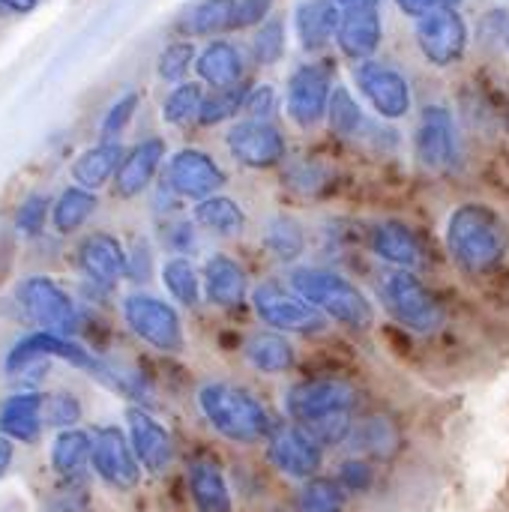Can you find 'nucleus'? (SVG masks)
I'll use <instances>...</instances> for the list:
<instances>
[{"label": "nucleus", "instance_id": "1", "mask_svg": "<svg viewBox=\"0 0 509 512\" xmlns=\"http://www.w3.org/2000/svg\"><path fill=\"white\" fill-rule=\"evenodd\" d=\"M447 252L456 261V267H462L465 273L483 276L489 270H495L509 249V234L504 219L480 201H468L459 204L450 219H447Z\"/></svg>", "mask_w": 509, "mask_h": 512}, {"label": "nucleus", "instance_id": "2", "mask_svg": "<svg viewBox=\"0 0 509 512\" xmlns=\"http://www.w3.org/2000/svg\"><path fill=\"white\" fill-rule=\"evenodd\" d=\"M198 408L210 429L231 444H255L273 435V414L267 405L240 384L207 381L198 387Z\"/></svg>", "mask_w": 509, "mask_h": 512}, {"label": "nucleus", "instance_id": "3", "mask_svg": "<svg viewBox=\"0 0 509 512\" xmlns=\"http://www.w3.org/2000/svg\"><path fill=\"white\" fill-rule=\"evenodd\" d=\"M291 288L315 306L330 321L351 327V330H369L375 321V309L369 297L342 273L324 270V267H294L288 276Z\"/></svg>", "mask_w": 509, "mask_h": 512}, {"label": "nucleus", "instance_id": "4", "mask_svg": "<svg viewBox=\"0 0 509 512\" xmlns=\"http://www.w3.org/2000/svg\"><path fill=\"white\" fill-rule=\"evenodd\" d=\"M384 309L411 333L432 336L444 324V309L438 297L426 288V282L414 270H393L378 285Z\"/></svg>", "mask_w": 509, "mask_h": 512}, {"label": "nucleus", "instance_id": "5", "mask_svg": "<svg viewBox=\"0 0 509 512\" xmlns=\"http://www.w3.org/2000/svg\"><path fill=\"white\" fill-rule=\"evenodd\" d=\"M123 321L132 336H138L144 345L162 354H180L186 345L183 321L174 303L147 294V291H132L123 300Z\"/></svg>", "mask_w": 509, "mask_h": 512}, {"label": "nucleus", "instance_id": "6", "mask_svg": "<svg viewBox=\"0 0 509 512\" xmlns=\"http://www.w3.org/2000/svg\"><path fill=\"white\" fill-rule=\"evenodd\" d=\"M357 411V390L339 378H312L300 381L285 393V414L294 426L312 429L333 417Z\"/></svg>", "mask_w": 509, "mask_h": 512}, {"label": "nucleus", "instance_id": "7", "mask_svg": "<svg viewBox=\"0 0 509 512\" xmlns=\"http://www.w3.org/2000/svg\"><path fill=\"white\" fill-rule=\"evenodd\" d=\"M15 300H18L24 318L36 324V330H48V333L72 339L81 327L75 300L51 276H27L18 285Z\"/></svg>", "mask_w": 509, "mask_h": 512}, {"label": "nucleus", "instance_id": "8", "mask_svg": "<svg viewBox=\"0 0 509 512\" xmlns=\"http://www.w3.org/2000/svg\"><path fill=\"white\" fill-rule=\"evenodd\" d=\"M48 360H63L81 372H87L90 378L99 375L102 369V357L90 354L84 345H78L75 339L69 336H57V333H48V330H36L24 339H18L9 354H6V375H24L27 369H36V366H45Z\"/></svg>", "mask_w": 509, "mask_h": 512}, {"label": "nucleus", "instance_id": "9", "mask_svg": "<svg viewBox=\"0 0 509 512\" xmlns=\"http://www.w3.org/2000/svg\"><path fill=\"white\" fill-rule=\"evenodd\" d=\"M351 75L363 99L375 108V114L384 123H396L411 114L414 108L411 81L396 66L381 63V60H363V63H354Z\"/></svg>", "mask_w": 509, "mask_h": 512}, {"label": "nucleus", "instance_id": "10", "mask_svg": "<svg viewBox=\"0 0 509 512\" xmlns=\"http://www.w3.org/2000/svg\"><path fill=\"white\" fill-rule=\"evenodd\" d=\"M414 39L426 63L447 69L465 60L471 45V30L459 9H438L414 21Z\"/></svg>", "mask_w": 509, "mask_h": 512}, {"label": "nucleus", "instance_id": "11", "mask_svg": "<svg viewBox=\"0 0 509 512\" xmlns=\"http://www.w3.org/2000/svg\"><path fill=\"white\" fill-rule=\"evenodd\" d=\"M333 87V69L327 63L297 66L285 84V111L291 123L300 129H315L318 123H324Z\"/></svg>", "mask_w": 509, "mask_h": 512}, {"label": "nucleus", "instance_id": "12", "mask_svg": "<svg viewBox=\"0 0 509 512\" xmlns=\"http://www.w3.org/2000/svg\"><path fill=\"white\" fill-rule=\"evenodd\" d=\"M225 147L237 165L252 171L279 168L288 156V141L273 120H237L225 132Z\"/></svg>", "mask_w": 509, "mask_h": 512}, {"label": "nucleus", "instance_id": "13", "mask_svg": "<svg viewBox=\"0 0 509 512\" xmlns=\"http://www.w3.org/2000/svg\"><path fill=\"white\" fill-rule=\"evenodd\" d=\"M252 309L270 330L279 333H315L324 327V315L309 306L294 288H285L279 282H261L252 291Z\"/></svg>", "mask_w": 509, "mask_h": 512}, {"label": "nucleus", "instance_id": "14", "mask_svg": "<svg viewBox=\"0 0 509 512\" xmlns=\"http://www.w3.org/2000/svg\"><path fill=\"white\" fill-rule=\"evenodd\" d=\"M141 462L129 435L120 426H99L93 432V474L117 492H132L141 483Z\"/></svg>", "mask_w": 509, "mask_h": 512}, {"label": "nucleus", "instance_id": "15", "mask_svg": "<svg viewBox=\"0 0 509 512\" xmlns=\"http://www.w3.org/2000/svg\"><path fill=\"white\" fill-rule=\"evenodd\" d=\"M225 180L228 177L219 168V162L207 150H198V147H183L165 162V186L177 198H186L195 204L210 195H219Z\"/></svg>", "mask_w": 509, "mask_h": 512}, {"label": "nucleus", "instance_id": "16", "mask_svg": "<svg viewBox=\"0 0 509 512\" xmlns=\"http://www.w3.org/2000/svg\"><path fill=\"white\" fill-rule=\"evenodd\" d=\"M414 156L429 171H447L459 159V129L447 105H426L414 132Z\"/></svg>", "mask_w": 509, "mask_h": 512}, {"label": "nucleus", "instance_id": "17", "mask_svg": "<svg viewBox=\"0 0 509 512\" xmlns=\"http://www.w3.org/2000/svg\"><path fill=\"white\" fill-rule=\"evenodd\" d=\"M267 456L279 474L288 480H315L324 462V447L300 426L288 423L273 429L267 438Z\"/></svg>", "mask_w": 509, "mask_h": 512}, {"label": "nucleus", "instance_id": "18", "mask_svg": "<svg viewBox=\"0 0 509 512\" xmlns=\"http://www.w3.org/2000/svg\"><path fill=\"white\" fill-rule=\"evenodd\" d=\"M75 261H78V270L84 273V279L99 291H114L126 279V270H129V255H126L123 243L105 231L87 234L78 243Z\"/></svg>", "mask_w": 509, "mask_h": 512}, {"label": "nucleus", "instance_id": "19", "mask_svg": "<svg viewBox=\"0 0 509 512\" xmlns=\"http://www.w3.org/2000/svg\"><path fill=\"white\" fill-rule=\"evenodd\" d=\"M126 435L132 441V450L147 474H165L174 462V441L171 432L141 405H132L126 411Z\"/></svg>", "mask_w": 509, "mask_h": 512}, {"label": "nucleus", "instance_id": "20", "mask_svg": "<svg viewBox=\"0 0 509 512\" xmlns=\"http://www.w3.org/2000/svg\"><path fill=\"white\" fill-rule=\"evenodd\" d=\"M384 42V24H381V6H351L342 9L339 30H336V45L339 51L354 60H375L378 48Z\"/></svg>", "mask_w": 509, "mask_h": 512}, {"label": "nucleus", "instance_id": "21", "mask_svg": "<svg viewBox=\"0 0 509 512\" xmlns=\"http://www.w3.org/2000/svg\"><path fill=\"white\" fill-rule=\"evenodd\" d=\"M165 156H168V147L162 138H144L138 141L135 147L126 150L120 168H117V177H114V192L120 198H138L144 195L156 174L162 171L165 165Z\"/></svg>", "mask_w": 509, "mask_h": 512}, {"label": "nucleus", "instance_id": "22", "mask_svg": "<svg viewBox=\"0 0 509 512\" xmlns=\"http://www.w3.org/2000/svg\"><path fill=\"white\" fill-rule=\"evenodd\" d=\"M369 249L381 261H387L399 270H420L423 267V243L411 231V225H405L399 219H384V222L372 225Z\"/></svg>", "mask_w": 509, "mask_h": 512}, {"label": "nucleus", "instance_id": "23", "mask_svg": "<svg viewBox=\"0 0 509 512\" xmlns=\"http://www.w3.org/2000/svg\"><path fill=\"white\" fill-rule=\"evenodd\" d=\"M195 75L201 84H207L210 90H225V87H237L246 81V60L240 54V48L228 39H210L195 60Z\"/></svg>", "mask_w": 509, "mask_h": 512}, {"label": "nucleus", "instance_id": "24", "mask_svg": "<svg viewBox=\"0 0 509 512\" xmlns=\"http://www.w3.org/2000/svg\"><path fill=\"white\" fill-rule=\"evenodd\" d=\"M42 405H45V396L42 393H33V390L12 393L0 405V435L9 438V441H15V444L33 447L42 438V429H45Z\"/></svg>", "mask_w": 509, "mask_h": 512}, {"label": "nucleus", "instance_id": "25", "mask_svg": "<svg viewBox=\"0 0 509 512\" xmlns=\"http://www.w3.org/2000/svg\"><path fill=\"white\" fill-rule=\"evenodd\" d=\"M342 9L333 0H300L294 6V33L303 51L315 54L336 42Z\"/></svg>", "mask_w": 509, "mask_h": 512}, {"label": "nucleus", "instance_id": "26", "mask_svg": "<svg viewBox=\"0 0 509 512\" xmlns=\"http://www.w3.org/2000/svg\"><path fill=\"white\" fill-rule=\"evenodd\" d=\"M189 480V498L195 504V512H231V489L225 480V471L210 456H195L186 468Z\"/></svg>", "mask_w": 509, "mask_h": 512}, {"label": "nucleus", "instance_id": "27", "mask_svg": "<svg viewBox=\"0 0 509 512\" xmlns=\"http://www.w3.org/2000/svg\"><path fill=\"white\" fill-rule=\"evenodd\" d=\"M48 459H51V471L57 474V480L81 483L87 471H93V432H84V429L57 432L51 441Z\"/></svg>", "mask_w": 509, "mask_h": 512}, {"label": "nucleus", "instance_id": "28", "mask_svg": "<svg viewBox=\"0 0 509 512\" xmlns=\"http://www.w3.org/2000/svg\"><path fill=\"white\" fill-rule=\"evenodd\" d=\"M228 30H237V0H195L177 18L183 39L222 36Z\"/></svg>", "mask_w": 509, "mask_h": 512}, {"label": "nucleus", "instance_id": "29", "mask_svg": "<svg viewBox=\"0 0 509 512\" xmlns=\"http://www.w3.org/2000/svg\"><path fill=\"white\" fill-rule=\"evenodd\" d=\"M201 282H204V297L213 306L231 309L237 303H243L246 297V270L231 258V255H210L204 270H201Z\"/></svg>", "mask_w": 509, "mask_h": 512}, {"label": "nucleus", "instance_id": "30", "mask_svg": "<svg viewBox=\"0 0 509 512\" xmlns=\"http://www.w3.org/2000/svg\"><path fill=\"white\" fill-rule=\"evenodd\" d=\"M126 150L120 141H99L87 150H81L72 162V180L75 186H84L90 192L102 189L108 180L117 177V168L123 162Z\"/></svg>", "mask_w": 509, "mask_h": 512}, {"label": "nucleus", "instance_id": "31", "mask_svg": "<svg viewBox=\"0 0 509 512\" xmlns=\"http://www.w3.org/2000/svg\"><path fill=\"white\" fill-rule=\"evenodd\" d=\"M243 354L252 369L261 375H285L294 366V345L279 333V330H261L246 339Z\"/></svg>", "mask_w": 509, "mask_h": 512}, {"label": "nucleus", "instance_id": "32", "mask_svg": "<svg viewBox=\"0 0 509 512\" xmlns=\"http://www.w3.org/2000/svg\"><path fill=\"white\" fill-rule=\"evenodd\" d=\"M99 210V195L84 189V186H66L57 198H54V207H51V228L60 234V237H69L75 231H81L93 213Z\"/></svg>", "mask_w": 509, "mask_h": 512}, {"label": "nucleus", "instance_id": "33", "mask_svg": "<svg viewBox=\"0 0 509 512\" xmlns=\"http://www.w3.org/2000/svg\"><path fill=\"white\" fill-rule=\"evenodd\" d=\"M192 219H195L198 228H204V231H210L216 237H237L246 228L243 207L234 198L222 195V192L198 201L195 210H192Z\"/></svg>", "mask_w": 509, "mask_h": 512}, {"label": "nucleus", "instance_id": "34", "mask_svg": "<svg viewBox=\"0 0 509 512\" xmlns=\"http://www.w3.org/2000/svg\"><path fill=\"white\" fill-rule=\"evenodd\" d=\"M369 123L372 120L366 117L360 99L348 87L336 84L333 87V96H330V108H327V126H330V132L339 135V138H363L366 129H369Z\"/></svg>", "mask_w": 509, "mask_h": 512}, {"label": "nucleus", "instance_id": "35", "mask_svg": "<svg viewBox=\"0 0 509 512\" xmlns=\"http://www.w3.org/2000/svg\"><path fill=\"white\" fill-rule=\"evenodd\" d=\"M264 249L276 261H282V264L297 261L306 252V231H303V225L291 213H276L264 225Z\"/></svg>", "mask_w": 509, "mask_h": 512}, {"label": "nucleus", "instance_id": "36", "mask_svg": "<svg viewBox=\"0 0 509 512\" xmlns=\"http://www.w3.org/2000/svg\"><path fill=\"white\" fill-rule=\"evenodd\" d=\"M162 285L177 306H198L201 300V270L186 255H171L162 264Z\"/></svg>", "mask_w": 509, "mask_h": 512}, {"label": "nucleus", "instance_id": "37", "mask_svg": "<svg viewBox=\"0 0 509 512\" xmlns=\"http://www.w3.org/2000/svg\"><path fill=\"white\" fill-rule=\"evenodd\" d=\"M204 96H207V93H204V84H201V81L174 84L171 93H168L165 102H162V120H165L168 126H189V123H198Z\"/></svg>", "mask_w": 509, "mask_h": 512}, {"label": "nucleus", "instance_id": "38", "mask_svg": "<svg viewBox=\"0 0 509 512\" xmlns=\"http://www.w3.org/2000/svg\"><path fill=\"white\" fill-rule=\"evenodd\" d=\"M351 441H354L357 453H363L369 459H387L399 447V432L387 417H372L363 426H354Z\"/></svg>", "mask_w": 509, "mask_h": 512}, {"label": "nucleus", "instance_id": "39", "mask_svg": "<svg viewBox=\"0 0 509 512\" xmlns=\"http://www.w3.org/2000/svg\"><path fill=\"white\" fill-rule=\"evenodd\" d=\"M252 57L258 66H276L288 51V24L282 15H270L252 33Z\"/></svg>", "mask_w": 509, "mask_h": 512}, {"label": "nucleus", "instance_id": "40", "mask_svg": "<svg viewBox=\"0 0 509 512\" xmlns=\"http://www.w3.org/2000/svg\"><path fill=\"white\" fill-rule=\"evenodd\" d=\"M252 84H237V87H225V90H213L204 96V105H201V114H198V126L204 129H213L219 123H228L231 117L243 114V102H246V93H249Z\"/></svg>", "mask_w": 509, "mask_h": 512}, {"label": "nucleus", "instance_id": "41", "mask_svg": "<svg viewBox=\"0 0 509 512\" xmlns=\"http://www.w3.org/2000/svg\"><path fill=\"white\" fill-rule=\"evenodd\" d=\"M348 507V492L342 489L339 480L315 477L306 480V486L297 495V512H345Z\"/></svg>", "mask_w": 509, "mask_h": 512}, {"label": "nucleus", "instance_id": "42", "mask_svg": "<svg viewBox=\"0 0 509 512\" xmlns=\"http://www.w3.org/2000/svg\"><path fill=\"white\" fill-rule=\"evenodd\" d=\"M198 54H195V45L192 39H174L168 42L159 57H156V75L168 84H183L189 69L195 66Z\"/></svg>", "mask_w": 509, "mask_h": 512}, {"label": "nucleus", "instance_id": "43", "mask_svg": "<svg viewBox=\"0 0 509 512\" xmlns=\"http://www.w3.org/2000/svg\"><path fill=\"white\" fill-rule=\"evenodd\" d=\"M51 207H54V201L45 192H30L15 210V219H12L15 231L24 237H39L45 231V225L51 222Z\"/></svg>", "mask_w": 509, "mask_h": 512}, {"label": "nucleus", "instance_id": "44", "mask_svg": "<svg viewBox=\"0 0 509 512\" xmlns=\"http://www.w3.org/2000/svg\"><path fill=\"white\" fill-rule=\"evenodd\" d=\"M42 414H45V423L54 426L57 432L63 429H78L81 417H84V408H81V399L69 390H54L45 396V405H42Z\"/></svg>", "mask_w": 509, "mask_h": 512}, {"label": "nucleus", "instance_id": "45", "mask_svg": "<svg viewBox=\"0 0 509 512\" xmlns=\"http://www.w3.org/2000/svg\"><path fill=\"white\" fill-rule=\"evenodd\" d=\"M138 93L135 90H126L120 99L111 102V108L105 111L102 123H99V141H120V135L129 129L135 111H138Z\"/></svg>", "mask_w": 509, "mask_h": 512}, {"label": "nucleus", "instance_id": "46", "mask_svg": "<svg viewBox=\"0 0 509 512\" xmlns=\"http://www.w3.org/2000/svg\"><path fill=\"white\" fill-rule=\"evenodd\" d=\"M276 108H279V96H276V87L273 84H255V87H249L246 102H243V117L246 120H273L276 117Z\"/></svg>", "mask_w": 509, "mask_h": 512}, {"label": "nucleus", "instance_id": "47", "mask_svg": "<svg viewBox=\"0 0 509 512\" xmlns=\"http://www.w3.org/2000/svg\"><path fill=\"white\" fill-rule=\"evenodd\" d=\"M162 243L168 246V252L189 258V252H195V246H198L195 219L192 222L189 219H171V222H165L162 225Z\"/></svg>", "mask_w": 509, "mask_h": 512}, {"label": "nucleus", "instance_id": "48", "mask_svg": "<svg viewBox=\"0 0 509 512\" xmlns=\"http://www.w3.org/2000/svg\"><path fill=\"white\" fill-rule=\"evenodd\" d=\"M87 504H90V495H87L84 480L81 483L60 480V486L48 498V512H84Z\"/></svg>", "mask_w": 509, "mask_h": 512}, {"label": "nucleus", "instance_id": "49", "mask_svg": "<svg viewBox=\"0 0 509 512\" xmlns=\"http://www.w3.org/2000/svg\"><path fill=\"white\" fill-rule=\"evenodd\" d=\"M339 483L345 492L357 495V492H369V486L375 483V468L369 465V459H348L339 468Z\"/></svg>", "mask_w": 509, "mask_h": 512}, {"label": "nucleus", "instance_id": "50", "mask_svg": "<svg viewBox=\"0 0 509 512\" xmlns=\"http://www.w3.org/2000/svg\"><path fill=\"white\" fill-rule=\"evenodd\" d=\"M327 183V171L318 162H300L288 171V186H294L297 192H318Z\"/></svg>", "mask_w": 509, "mask_h": 512}, {"label": "nucleus", "instance_id": "51", "mask_svg": "<svg viewBox=\"0 0 509 512\" xmlns=\"http://www.w3.org/2000/svg\"><path fill=\"white\" fill-rule=\"evenodd\" d=\"M129 270H126V279H132V282H147L150 279V273H153V252H150V243L147 240H135L132 246H129Z\"/></svg>", "mask_w": 509, "mask_h": 512}, {"label": "nucleus", "instance_id": "52", "mask_svg": "<svg viewBox=\"0 0 509 512\" xmlns=\"http://www.w3.org/2000/svg\"><path fill=\"white\" fill-rule=\"evenodd\" d=\"M276 0H237V30L258 27L270 18Z\"/></svg>", "mask_w": 509, "mask_h": 512}, {"label": "nucleus", "instance_id": "53", "mask_svg": "<svg viewBox=\"0 0 509 512\" xmlns=\"http://www.w3.org/2000/svg\"><path fill=\"white\" fill-rule=\"evenodd\" d=\"M480 36L486 42H495V45H507L509 48V9H495L483 18L480 24Z\"/></svg>", "mask_w": 509, "mask_h": 512}, {"label": "nucleus", "instance_id": "54", "mask_svg": "<svg viewBox=\"0 0 509 512\" xmlns=\"http://www.w3.org/2000/svg\"><path fill=\"white\" fill-rule=\"evenodd\" d=\"M405 15H411L414 21L429 15V12H438V9H459L462 0H393Z\"/></svg>", "mask_w": 509, "mask_h": 512}, {"label": "nucleus", "instance_id": "55", "mask_svg": "<svg viewBox=\"0 0 509 512\" xmlns=\"http://www.w3.org/2000/svg\"><path fill=\"white\" fill-rule=\"evenodd\" d=\"M42 0H0V15L15 18V15H30Z\"/></svg>", "mask_w": 509, "mask_h": 512}, {"label": "nucleus", "instance_id": "56", "mask_svg": "<svg viewBox=\"0 0 509 512\" xmlns=\"http://www.w3.org/2000/svg\"><path fill=\"white\" fill-rule=\"evenodd\" d=\"M12 462H15V441H9V438L0 435V480L9 474Z\"/></svg>", "mask_w": 509, "mask_h": 512}, {"label": "nucleus", "instance_id": "57", "mask_svg": "<svg viewBox=\"0 0 509 512\" xmlns=\"http://www.w3.org/2000/svg\"><path fill=\"white\" fill-rule=\"evenodd\" d=\"M339 9H351V6H381V0H333Z\"/></svg>", "mask_w": 509, "mask_h": 512}]
</instances>
